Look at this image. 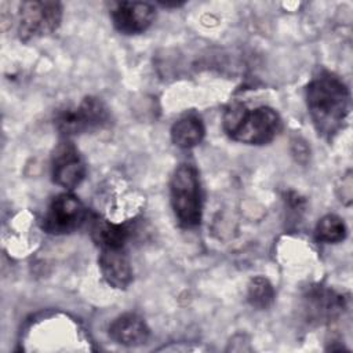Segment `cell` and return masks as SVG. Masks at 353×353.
I'll return each mask as SVG.
<instances>
[{
	"instance_id": "1",
	"label": "cell",
	"mask_w": 353,
	"mask_h": 353,
	"mask_svg": "<svg viewBox=\"0 0 353 353\" xmlns=\"http://www.w3.org/2000/svg\"><path fill=\"white\" fill-rule=\"evenodd\" d=\"M306 106L319 135L330 139L342 128L350 109V92L334 73L320 72L306 85Z\"/></svg>"
},
{
	"instance_id": "2",
	"label": "cell",
	"mask_w": 353,
	"mask_h": 353,
	"mask_svg": "<svg viewBox=\"0 0 353 353\" xmlns=\"http://www.w3.org/2000/svg\"><path fill=\"white\" fill-rule=\"evenodd\" d=\"M223 130L241 143L265 145L272 142L281 130L279 113L269 106L250 109L243 103H232L223 113Z\"/></svg>"
},
{
	"instance_id": "3",
	"label": "cell",
	"mask_w": 353,
	"mask_h": 353,
	"mask_svg": "<svg viewBox=\"0 0 353 353\" xmlns=\"http://www.w3.org/2000/svg\"><path fill=\"white\" fill-rule=\"evenodd\" d=\"M171 205L183 228H194L201 221V192L197 170L192 164H179L170 182Z\"/></svg>"
},
{
	"instance_id": "4",
	"label": "cell",
	"mask_w": 353,
	"mask_h": 353,
	"mask_svg": "<svg viewBox=\"0 0 353 353\" xmlns=\"http://www.w3.org/2000/svg\"><path fill=\"white\" fill-rule=\"evenodd\" d=\"M110 121L108 106L95 97H85L77 106L66 108L55 116V128L65 137L80 135L106 127Z\"/></svg>"
},
{
	"instance_id": "5",
	"label": "cell",
	"mask_w": 353,
	"mask_h": 353,
	"mask_svg": "<svg viewBox=\"0 0 353 353\" xmlns=\"http://www.w3.org/2000/svg\"><path fill=\"white\" fill-rule=\"evenodd\" d=\"M62 6L58 1H23L18 12V36L23 41L47 36L58 29Z\"/></svg>"
},
{
	"instance_id": "6",
	"label": "cell",
	"mask_w": 353,
	"mask_h": 353,
	"mask_svg": "<svg viewBox=\"0 0 353 353\" xmlns=\"http://www.w3.org/2000/svg\"><path fill=\"white\" fill-rule=\"evenodd\" d=\"M87 216L83 203L70 193L57 196L43 216L41 228L51 234H66L79 229Z\"/></svg>"
},
{
	"instance_id": "7",
	"label": "cell",
	"mask_w": 353,
	"mask_h": 353,
	"mask_svg": "<svg viewBox=\"0 0 353 353\" xmlns=\"http://www.w3.org/2000/svg\"><path fill=\"white\" fill-rule=\"evenodd\" d=\"M52 181L68 190L77 188L85 176V165L70 142H62L52 157Z\"/></svg>"
},
{
	"instance_id": "8",
	"label": "cell",
	"mask_w": 353,
	"mask_h": 353,
	"mask_svg": "<svg viewBox=\"0 0 353 353\" xmlns=\"http://www.w3.org/2000/svg\"><path fill=\"white\" fill-rule=\"evenodd\" d=\"M114 28L124 34L145 32L156 18V8L145 1H121L112 8Z\"/></svg>"
},
{
	"instance_id": "9",
	"label": "cell",
	"mask_w": 353,
	"mask_h": 353,
	"mask_svg": "<svg viewBox=\"0 0 353 353\" xmlns=\"http://www.w3.org/2000/svg\"><path fill=\"white\" fill-rule=\"evenodd\" d=\"M103 279L114 288H125L132 281L131 262L124 248H103L98 258Z\"/></svg>"
},
{
	"instance_id": "10",
	"label": "cell",
	"mask_w": 353,
	"mask_h": 353,
	"mask_svg": "<svg viewBox=\"0 0 353 353\" xmlns=\"http://www.w3.org/2000/svg\"><path fill=\"white\" fill-rule=\"evenodd\" d=\"M149 327L135 313H124L109 325V336L124 346H139L149 339Z\"/></svg>"
},
{
	"instance_id": "11",
	"label": "cell",
	"mask_w": 353,
	"mask_h": 353,
	"mask_svg": "<svg viewBox=\"0 0 353 353\" xmlns=\"http://www.w3.org/2000/svg\"><path fill=\"white\" fill-rule=\"evenodd\" d=\"M204 125L199 116L185 114L176 120L171 128L172 142L182 149L197 146L204 138Z\"/></svg>"
},
{
	"instance_id": "12",
	"label": "cell",
	"mask_w": 353,
	"mask_h": 353,
	"mask_svg": "<svg viewBox=\"0 0 353 353\" xmlns=\"http://www.w3.org/2000/svg\"><path fill=\"white\" fill-rule=\"evenodd\" d=\"M91 236L95 244L103 248H124L128 229L123 225L112 223L103 218H95L91 225Z\"/></svg>"
},
{
	"instance_id": "13",
	"label": "cell",
	"mask_w": 353,
	"mask_h": 353,
	"mask_svg": "<svg viewBox=\"0 0 353 353\" xmlns=\"http://www.w3.org/2000/svg\"><path fill=\"white\" fill-rule=\"evenodd\" d=\"M346 237V225L335 214L324 215L316 225V239L321 243H339Z\"/></svg>"
},
{
	"instance_id": "14",
	"label": "cell",
	"mask_w": 353,
	"mask_h": 353,
	"mask_svg": "<svg viewBox=\"0 0 353 353\" xmlns=\"http://www.w3.org/2000/svg\"><path fill=\"white\" fill-rule=\"evenodd\" d=\"M247 299L254 307H258V309L268 307L274 299V290L270 281L262 276L254 277L248 284Z\"/></svg>"
},
{
	"instance_id": "15",
	"label": "cell",
	"mask_w": 353,
	"mask_h": 353,
	"mask_svg": "<svg viewBox=\"0 0 353 353\" xmlns=\"http://www.w3.org/2000/svg\"><path fill=\"white\" fill-rule=\"evenodd\" d=\"M342 186H338V190H342V193L339 194V200L345 204H350L352 203V174L347 172L346 175L342 176Z\"/></svg>"
}]
</instances>
